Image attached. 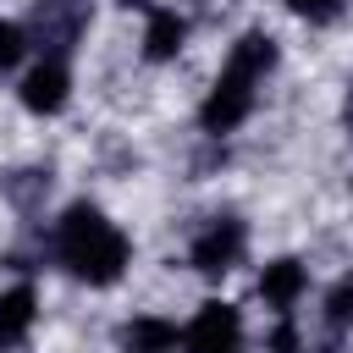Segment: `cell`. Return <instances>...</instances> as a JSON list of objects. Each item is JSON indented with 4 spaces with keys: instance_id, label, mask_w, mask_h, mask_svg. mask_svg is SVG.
Segmentation results:
<instances>
[{
    "instance_id": "cell-1",
    "label": "cell",
    "mask_w": 353,
    "mask_h": 353,
    "mask_svg": "<svg viewBox=\"0 0 353 353\" xmlns=\"http://www.w3.org/2000/svg\"><path fill=\"white\" fill-rule=\"evenodd\" d=\"M55 254H61V265H66L72 276H83L88 287H110V281L127 270L132 243H127V232H121L116 221H105L94 204H72V210L61 215V226H55Z\"/></svg>"
},
{
    "instance_id": "cell-2",
    "label": "cell",
    "mask_w": 353,
    "mask_h": 353,
    "mask_svg": "<svg viewBox=\"0 0 353 353\" xmlns=\"http://www.w3.org/2000/svg\"><path fill=\"white\" fill-rule=\"evenodd\" d=\"M270 66H276V39H270V33H243V39L232 44V55H226L210 99L199 105L204 132H232V127H243L248 110H254V88H259V77H265Z\"/></svg>"
},
{
    "instance_id": "cell-3",
    "label": "cell",
    "mask_w": 353,
    "mask_h": 353,
    "mask_svg": "<svg viewBox=\"0 0 353 353\" xmlns=\"http://www.w3.org/2000/svg\"><path fill=\"white\" fill-rule=\"evenodd\" d=\"M243 243H248L243 221H237V215H215V221L193 237L188 265H193V270H204V276H226V270L243 259Z\"/></svg>"
},
{
    "instance_id": "cell-4",
    "label": "cell",
    "mask_w": 353,
    "mask_h": 353,
    "mask_svg": "<svg viewBox=\"0 0 353 353\" xmlns=\"http://www.w3.org/2000/svg\"><path fill=\"white\" fill-rule=\"evenodd\" d=\"M237 347H243V320H237V309L221 303V298L199 303L193 325L182 331V353H237Z\"/></svg>"
},
{
    "instance_id": "cell-5",
    "label": "cell",
    "mask_w": 353,
    "mask_h": 353,
    "mask_svg": "<svg viewBox=\"0 0 353 353\" xmlns=\"http://www.w3.org/2000/svg\"><path fill=\"white\" fill-rule=\"evenodd\" d=\"M33 28H39V44H50V55L66 61V50L77 44V33L88 28V0H39Z\"/></svg>"
},
{
    "instance_id": "cell-6",
    "label": "cell",
    "mask_w": 353,
    "mask_h": 353,
    "mask_svg": "<svg viewBox=\"0 0 353 353\" xmlns=\"http://www.w3.org/2000/svg\"><path fill=\"white\" fill-rule=\"evenodd\" d=\"M66 94H72V72H66V61H55V55H44V61L22 77V105H28L33 116H55V110L66 105Z\"/></svg>"
},
{
    "instance_id": "cell-7",
    "label": "cell",
    "mask_w": 353,
    "mask_h": 353,
    "mask_svg": "<svg viewBox=\"0 0 353 353\" xmlns=\"http://www.w3.org/2000/svg\"><path fill=\"white\" fill-rule=\"evenodd\" d=\"M303 287H309V276H303L298 259H270V265L259 270V298H265L276 314H292V303L303 298Z\"/></svg>"
},
{
    "instance_id": "cell-8",
    "label": "cell",
    "mask_w": 353,
    "mask_h": 353,
    "mask_svg": "<svg viewBox=\"0 0 353 353\" xmlns=\"http://www.w3.org/2000/svg\"><path fill=\"white\" fill-rule=\"evenodd\" d=\"M176 342H182L176 325L160 320V314H138V320L121 325V353H171Z\"/></svg>"
},
{
    "instance_id": "cell-9",
    "label": "cell",
    "mask_w": 353,
    "mask_h": 353,
    "mask_svg": "<svg viewBox=\"0 0 353 353\" xmlns=\"http://www.w3.org/2000/svg\"><path fill=\"white\" fill-rule=\"evenodd\" d=\"M182 39H188V22H182L176 11H160V6H149V28H143V55H149V61H171V55L182 50Z\"/></svg>"
},
{
    "instance_id": "cell-10",
    "label": "cell",
    "mask_w": 353,
    "mask_h": 353,
    "mask_svg": "<svg viewBox=\"0 0 353 353\" xmlns=\"http://www.w3.org/2000/svg\"><path fill=\"white\" fill-rule=\"evenodd\" d=\"M33 314H39L33 287H11V292H0V347L22 342V336H28V325H33Z\"/></svg>"
},
{
    "instance_id": "cell-11",
    "label": "cell",
    "mask_w": 353,
    "mask_h": 353,
    "mask_svg": "<svg viewBox=\"0 0 353 353\" xmlns=\"http://www.w3.org/2000/svg\"><path fill=\"white\" fill-rule=\"evenodd\" d=\"M325 325H331V331H347V325H353V276H342V281L325 292Z\"/></svg>"
},
{
    "instance_id": "cell-12",
    "label": "cell",
    "mask_w": 353,
    "mask_h": 353,
    "mask_svg": "<svg viewBox=\"0 0 353 353\" xmlns=\"http://www.w3.org/2000/svg\"><path fill=\"white\" fill-rule=\"evenodd\" d=\"M22 50H28V28L0 22V72H11V66L22 61Z\"/></svg>"
},
{
    "instance_id": "cell-13",
    "label": "cell",
    "mask_w": 353,
    "mask_h": 353,
    "mask_svg": "<svg viewBox=\"0 0 353 353\" xmlns=\"http://www.w3.org/2000/svg\"><path fill=\"white\" fill-rule=\"evenodd\" d=\"M342 6L347 0H287V11L303 22H331V17H342Z\"/></svg>"
},
{
    "instance_id": "cell-14",
    "label": "cell",
    "mask_w": 353,
    "mask_h": 353,
    "mask_svg": "<svg viewBox=\"0 0 353 353\" xmlns=\"http://www.w3.org/2000/svg\"><path fill=\"white\" fill-rule=\"evenodd\" d=\"M270 353H298V331H292L287 314H281V325H276V336H270Z\"/></svg>"
},
{
    "instance_id": "cell-15",
    "label": "cell",
    "mask_w": 353,
    "mask_h": 353,
    "mask_svg": "<svg viewBox=\"0 0 353 353\" xmlns=\"http://www.w3.org/2000/svg\"><path fill=\"white\" fill-rule=\"evenodd\" d=\"M347 127H353V83H347Z\"/></svg>"
}]
</instances>
